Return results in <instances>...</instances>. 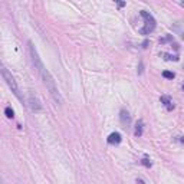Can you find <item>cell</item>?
I'll return each mask as SVG.
<instances>
[{"instance_id":"1","label":"cell","mask_w":184,"mask_h":184,"mask_svg":"<svg viewBox=\"0 0 184 184\" xmlns=\"http://www.w3.org/2000/svg\"><path fill=\"white\" fill-rule=\"evenodd\" d=\"M27 49H29V55H30L32 63H33L36 72L39 73V76H41L43 85H45L46 89L49 91V95H51L52 99H53L58 105H61V104L63 102V99H62L61 92H59V89H58L56 82H55L53 76L51 75V72L45 68V65H43L41 56H39V53H37V51H36V48L33 46V43H32V41L27 42Z\"/></svg>"},{"instance_id":"2","label":"cell","mask_w":184,"mask_h":184,"mask_svg":"<svg viewBox=\"0 0 184 184\" xmlns=\"http://www.w3.org/2000/svg\"><path fill=\"white\" fill-rule=\"evenodd\" d=\"M2 76H3V79L6 81V83H7V87L12 89V92L15 94V97L19 99V101H22L23 102V95H22L20 92V88H19V85H17V82H16L15 76L12 75V72L7 69L6 66H3L2 65Z\"/></svg>"},{"instance_id":"3","label":"cell","mask_w":184,"mask_h":184,"mask_svg":"<svg viewBox=\"0 0 184 184\" xmlns=\"http://www.w3.org/2000/svg\"><path fill=\"white\" fill-rule=\"evenodd\" d=\"M140 15H141V17L144 19V27L140 29V33H141V35H150V33L155 29V19L150 15L148 12H145V10H141Z\"/></svg>"},{"instance_id":"4","label":"cell","mask_w":184,"mask_h":184,"mask_svg":"<svg viewBox=\"0 0 184 184\" xmlns=\"http://www.w3.org/2000/svg\"><path fill=\"white\" fill-rule=\"evenodd\" d=\"M29 107H30L32 111H35V112H39V111H42V104L41 101L37 99L36 97H33V95H29Z\"/></svg>"},{"instance_id":"5","label":"cell","mask_w":184,"mask_h":184,"mask_svg":"<svg viewBox=\"0 0 184 184\" xmlns=\"http://www.w3.org/2000/svg\"><path fill=\"white\" fill-rule=\"evenodd\" d=\"M119 119H121V124H122L125 128L131 125V115H129V112L125 111V109H121V112H119Z\"/></svg>"},{"instance_id":"6","label":"cell","mask_w":184,"mask_h":184,"mask_svg":"<svg viewBox=\"0 0 184 184\" xmlns=\"http://www.w3.org/2000/svg\"><path fill=\"white\" fill-rule=\"evenodd\" d=\"M121 140H122V137H121V134H119V133H111L109 135H108V138H107L108 144H111V145L119 144V143H121Z\"/></svg>"},{"instance_id":"7","label":"cell","mask_w":184,"mask_h":184,"mask_svg":"<svg viewBox=\"0 0 184 184\" xmlns=\"http://www.w3.org/2000/svg\"><path fill=\"white\" fill-rule=\"evenodd\" d=\"M173 30L184 41V22H175L173 25Z\"/></svg>"},{"instance_id":"8","label":"cell","mask_w":184,"mask_h":184,"mask_svg":"<svg viewBox=\"0 0 184 184\" xmlns=\"http://www.w3.org/2000/svg\"><path fill=\"white\" fill-rule=\"evenodd\" d=\"M161 104H164V107L167 108L168 111H171L174 108V104H173V101H171V98L167 97V95H163V97H161Z\"/></svg>"},{"instance_id":"9","label":"cell","mask_w":184,"mask_h":184,"mask_svg":"<svg viewBox=\"0 0 184 184\" xmlns=\"http://www.w3.org/2000/svg\"><path fill=\"white\" fill-rule=\"evenodd\" d=\"M143 129H144L143 119H138L137 124H135V129H134V134H135V137H141V135H143Z\"/></svg>"},{"instance_id":"10","label":"cell","mask_w":184,"mask_h":184,"mask_svg":"<svg viewBox=\"0 0 184 184\" xmlns=\"http://www.w3.org/2000/svg\"><path fill=\"white\" fill-rule=\"evenodd\" d=\"M163 56L165 61H179L177 55H170V53H163Z\"/></svg>"},{"instance_id":"11","label":"cell","mask_w":184,"mask_h":184,"mask_svg":"<svg viewBox=\"0 0 184 184\" xmlns=\"http://www.w3.org/2000/svg\"><path fill=\"white\" fill-rule=\"evenodd\" d=\"M5 114H6V117H7V118H13V117H15V111L12 109V107H6L5 108Z\"/></svg>"},{"instance_id":"12","label":"cell","mask_w":184,"mask_h":184,"mask_svg":"<svg viewBox=\"0 0 184 184\" xmlns=\"http://www.w3.org/2000/svg\"><path fill=\"white\" fill-rule=\"evenodd\" d=\"M163 76L164 78H167V79H174V72H170V71H164L163 72Z\"/></svg>"},{"instance_id":"13","label":"cell","mask_w":184,"mask_h":184,"mask_svg":"<svg viewBox=\"0 0 184 184\" xmlns=\"http://www.w3.org/2000/svg\"><path fill=\"white\" fill-rule=\"evenodd\" d=\"M141 164H143V165H145V167H151V161H150V160L147 158V157H145V158H143Z\"/></svg>"},{"instance_id":"14","label":"cell","mask_w":184,"mask_h":184,"mask_svg":"<svg viewBox=\"0 0 184 184\" xmlns=\"http://www.w3.org/2000/svg\"><path fill=\"white\" fill-rule=\"evenodd\" d=\"M171 41V36H165V37H163V39H160V43H165V42Z\"/></svg>"},{"instance_id":"15","label":"cell","mask_w":184,"mask_h":184,"mask_svg":"<svg viewBox=\"0 0 184 184\" xmlns=\"http://www.w3.org/2000/svg\"><path fill=\"white\" fill-rule=\"evenodd\" d=\"M137 183H138V184H144V181H143L141 179H140V180H137Z\"/></svg>"},{"instance_id":"16","label":"cell","mask_w":184,"mask_h":184,"mask_svg":"<svg viewBox=\"0 0 184 184\" xmlns=\"http://www.w3.org/2000/svg\"><path fill=\"white\" fill-rule=\"evenodd\" d=\"M181 6H183V7H184V2H183V3H181Z\"/></svg>"},{"instance_id":"17","label":"cell","mask_w":184,"mask_h":184,"mask_svg":"<svg viewBox=\"0 0 184 184\" xmlns=\"http://www.w3.org/2000/svg\"><path fill=\"white\" fill-rule=\"evenodd\" d=\"M183 91H184V83H183Z\"/></svg>"}]
</instances>
